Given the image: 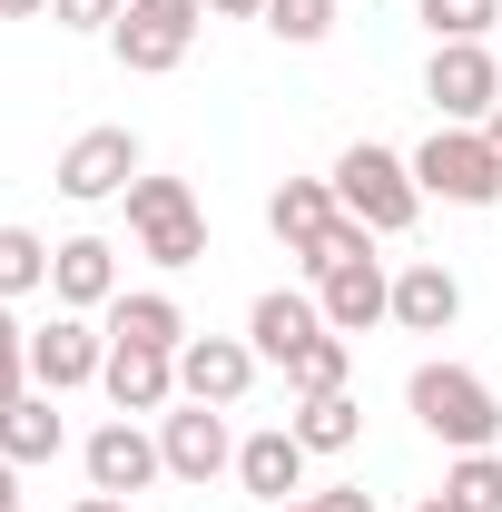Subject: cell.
<instances>
[{
  "label": "cell",
  "instance_id": "cell-27",
  "mask_svg": "<svg viewBox=\"0 0 502 512\" xmlns=\"http://www.w3.org/2000/svg\"><path fill=\"white\" fill-rule=\"evenodd\" d=\"M365 256H375V227H365V217H335V227H325V247L306 256V276H335V266H365Z\"/></svg>",
  "mask_w": 502,
  "mask_h": 512
},
{
  "label": "cell",
  "instance_id": "cell-5",
  "mask_svg": "<svg viewBox=\"0 0 502 512\" xmlns=\"http://www.w3.org/2000/svg\"><path fill=\"white\" fill-rule=\"evenodd\" d=\"M424 99L443 109V128H483V119L502 109V60L483 50V40H434Z\"/></svg>",
  "mask_w": 502,
  "mask_h": 512
},
{
  "label": "cell",
  "instance_id": "cell-36",
  "mask_svg": "<svg viewBox=\"0 0 502 512\" xmlns=\"http://www.w3.org/2000/svg\"><path fill=\"white\" fill-rule=\"evenodd\" d=\"M414 512H463V503H453V493H434V503H414Z\"/></svg>",
  "mask_w": 502,
  "mask_h": 512
},
{
  "label": "cell",
  "instance_id": "cell-25",
  "mask_svg": "<svg viewBox=\"0 0 502 512\" xmlns=\"http://www.w3.org/2000/svg\"><path fill=\"white\" fill-rule=\"evenodd\" d=\"M443 493H453L463 512H502V463L493 453H463V463L443 473Z\"/></svg>",
  "mask_w": 502,
  "mask_h": 512
},
{
  "label": "cell",
  "instance_id": "cell-6",
  "mask_svg": "<svg viewBox=\"0 0 502 512\" xmlns=\"http://www.w3.org/2000/svg\"><path fill=\"white\" fill-rule=\"evenodd\" d=\"M197 20H207V0H128L119 10V69H138V79H158V69H178L188 60V40H197Z\"/></svg>",
  "mask_w": 502,
  "mask_h": 512
},
{
  "label": "cell",
  "instance_id": "cell-16",
  "mask_svg": "<svg viewBox=\"0 0 502 512\" xmlns=\"http://www.w3.org/2000/svg\"><path fill=\"white\" fill-rule=\"evenodd\" d=\"M237 483H247L256 503H286V493H306V444H296V424H266L237 444Z\"/></svg>",
  "mask_w": 502,
  "mask_h": 512
},
{
  "label": "cell",
  "instance_id": "cell-26",
  "mask_svg": "<svg viewBox=\"0 0 502 512\" xmlns=\"http://www.w3.org/2000/svg\"><path fill=\"white\" fill-rule=\"evenodd\" d=\"M493 20H502V0H424V30L434 40H483Z\"/></svg>",
  "mask_w": 502,
  "mask_h": 512
},
{
  "label": "cell",
  "instance_id": "cell-31",
  "mask_svg": "<svg viewBox=\"0 0 502 512\" xmlns=\"http://www.w3.org/2000/svg\"><path fill=\"white\" fill-rule=\"evenodd\" d=\"M207 10H227V20H247V10H256V20H266V0H207Z\"/></svg>",
  "mask_w": 502,
  "mask_h": 512
},
{
  "label": "cell",
  "instance_id": "cell-22",
  "mask_svg": "<svg viewBox=\"0 0 502 512\" xmlns=\"http://www.w3.org/2000/svg\"><path fill=\"white\" fill-rule=\"evenodd\" d=\"M345 365H355V335H335V325H325L306 355L286 365V384H296V394H345Z\"/></svg>",
  "mask_w": 502,
  "mask_h": 512
},
{
  "label": "cell",
  "instance_id": "cell-23",
  "mask_svg": "<svg viewBox=\"0 0 502 512\" xmlns=\"http://www.w3.org/2000/svg\"><path fill=\"white\" fill-rule=\"evenodd\" d=\"M30 286H50V247H40L30 227H0V306L30 296Z\"/></svg>",
  "mask_w": 502,
  "mask_h": 512
},
{
  "label": "cell",
  "instance_id": "cell-28",
  "mask_svg": "<svg viewBox=\"0 0 502 512\" xmlns=\"http://www.w3.org/2000/svg\"><path fill=\"white\" fill-rule=\"evenodd\" d=\"M30 394V335L10 325V306H0V404H20Z\"/></svg>",
  "mask_w": 502,
  "mask_h": 512
},
{
  "label": "cell",
  "instance_id": "cell-12",
  "mask_svg": "<svg viewBox=\"0 0 502 512\" xmlns=\"http://www.w3.org/2000/svg\"><path fill=\"white\" fill-rule=\"evenodd\" d=\"M99 384H109L119 414H168V394H178V355H168V345H109Z\"/></svg>",
  "mask_w": 502,
  "mask_h": 512
},
{
  "label": "cell",
  "instance_id": "cell-35",
  "mask_svg": "<svg viewBox=\"0 0 502 512\" xmlns=\"http://www.w3.org/2000/svg\"><path fill=\"white\" fill-rule=\"evenodd\" d=\"M483 138H493V158H502V109H493V119H483Z\"/></svg>",
  "mask_w": 502,
  "mask_h": 512
},
{
  "label": "cell",
  "instance_id": "cell-15",
  "mask_svg": "<svg viewBox=\"0 0 502 512\" xmlns=\"http://www.w3.org/2000/svg\"><path fill=\"white\" fill-rule=\"evenodd\" d=\"M315 286H325L315 306H325V325H335V335H365V325L394 316V276H384V256H365V266H335V276H315Z\"/></svg>",
  "mask_w": 502,
  "mask_h": 512
},
{
  "label": "cell",
  "instance_id": "cell-19",
  "mask_svg": "<svg viewBox=\"0 0 502 512\" xmlns=\"http://www.w3.org/2000/svg\"><path fill=\"white\" fill-rule=\"evenodd\" d=\"M109 345H168V355H178V345H188L178 296H158V286H148V296H109Z\"/></svg>",
  "mask_w": 502,
  "mask_h": 512
},
{
  "label": "cell",
  "instance_id": "cell-37",
  "mask_svg": "<svg viewBox=\"0 0 502 512\" xmlns=\"http://www.w3.org/2000/svg\"><path fill=\"white\" fill-rule=\"evenodd\" d=\"M296 512H306V503H296Z\"/></svg>",
  "mask_w": 502,
  "mask_h": 512
},
{
  "label": "cell",
  "instance_id": "cell-33",
  "mask_svg": "<svg viewBox=\"0 0 502 512\" xmlns=\"http://www.w3.org/2000/svg\"><path fill=\"white\" fill-rule=\"evenodd\" d=\"M0 512H20V493H10V453H0Z\"/></svg>",
  "mask_w": 502,
  "mask_h": 512
},
{
  "label": "cell",
  "instance_id": "cell-13",
  "mask_svg": "<svg viewBox=\"0 0 502 512\" xmlns=\"http://www.w3.org/2000/svg\"><path fill=\"white\" fill-rule=\"evenodd\" d=\"M315 335H325V306H315V296H286V286H266V296L247 306V345L266 355V365H296Z\"/></svg>",
  "mask_w": 502,
  "mask_h": 512
},
{
  "label": "cell",
  "instance_id": "cell-8",
  "mask_svg": "<svg viewBox=\"0 0 502 512\" xmlns=\"http://www.w3.org/2000/svg\"><path fill=\"white\" fill-rule=\"evenodd\" d=\"M99 365H109V335H99L89 316H50L40 335H30V384H40V394L99 384Z\"/></svg>",
  "mask_w": 502,
  "mask_h": 512
},
{
  "label": "cell",
  "instance_id": "cell-21",
  "mask_svg": "<svg viewBox=\"0 0 502 512\" xmlns=\"http://www.w3.org/2000/svg\"><path fill=\"white\" fill-rule=\"evenodd\" d=\"M355 434H365V404H355V394H306V404H296V444L306 453H345Z\"/></svg>",
  "mask_w": 502,
  "mask_h": 512
},
{
  "label": "cell",
  "instance_id": "cell-9",
  "mask_svg": "<svg viewBox=\"0 0 502 512\" xmlns=\"http://www.w3.org/2000/svg\"><path fill=\"white\" fill-rule=\"evenodd\" d=\"M128 178H138V138H128V128H89V138H69L60 197L99 207V197H128Z\"/></svg>",
  "mask_w": 502,
  "mask_h": 512
},
{
  "label": "cell",
  "instance_id": "cell-10",
  "mask_svg": "<svg viewBox=\"0 0 502 512\" xmlns=\"http://www.w3.org/2000/svg\"><path fill=\"white\" fill-rule=\"evenodd\" d=\"M158 453H168V473L178 483H217L237 444H227V414L217 404H188V414H158Z\"/></svg>",
  "mask_w": 502,
  "mask_h": 512
},
{
  "label": "cell",
  "instance_id": "cell-1",
  "mask_svg": "<svg viewBox=\"0 0 502 512\" xmlns=\"http://www.w3.org/2000/svg\"><path fill=\"white\" fill-rule=\"evenodd\" d=\"M414 414H424V434L434 444H453V453H493V434H502V394L473 365H414Z\"/></svg>",
  "mask_w": 502,
  "mask_h": 512
},
{
  "label": "cell",
  "instance_id": "cell-34",
  "mask_svg": "<svg viewBox=\"0 0 502 512\" xmlns=\"http://www.w3.org/2000/svg\"><path fill=\"white\" fill-rule=\"evenodd\" d=\"M79 512H128V503H119V493H89V503H79Z\"/></svg>",
  "mask_w": 502,
  "mask_h": 512
},
{
  "label": "cell",
  "instance_id": "cell-24",
  "mask_svg": "<svg viewBox=\"0 0 502 512\" xmlns=\"http://www.w3.org/2000/svg\"><path fill=\"white\" fill-rule=\"evenodd\" d=\"M266 30H276L286 50H315V40L335 30V0H266Z\"/></svg>",
  "mask_w": 502,
  "mask_h": 512
},
{
  "label": "cell",
  "instance_id": "cell-20",
  "mask_svg": "<svg viewBox=\"0 0 502 512\" xmlns=\"http://www.w3.org/2000/svg\"><path fill=\"white\" fill-rule=\"evenodd\" d=\"M0 453H10V463H50V453H60V414H50V394L0 404Z\"/></svg>",
  "mask_w": 502,
  "mask_h": 512
},
{
  "label": "cell",
  "instance_id": "cell-7",
  "mask_svg": "<svg viewBox=\"0 0 502 512\" xmlns=\"http://www.w3.org/2000/svg\"><path fill=\"white\" fill-rule=\"evenodd\" d=\"M256 365H266V355H256L247 335H188V345H178V394L227 414V404L256 384Z\"/></svg>",
  "mask_w": 502,
  "mask_h": 512
},
{
  "label": "cell",
  "instance_id": "cell-3",
  "mask_svg": "<svg viewBox=\"0 0 502 512\" xmlns=\"http://www.w3.org/2000/svg\"><path fill=\"white\" fill-rule=\"evenodd\" d=\"M414 188L443 197V207H493L502 197V158L483 128H434L424 138V158H414Z\"/></svg>",
  "mask_w": 502,
  "mask_h": 512
},
{
  "label": "cell",
  "instance_id": "cell-30",
  "mask_svg": "<svg viewBox=\"0 0 502 512\" xmlns=\"http://www.w3.org/2000/svg\"><path fill=\"white\" fill-rule=\"evenodd\" d=\"M306 512H375V493H365V483H335V493H315Z\"/></svg>",
  "mask_w": 502,
  "mask_h": 512
},
{
  "label": "cell",
  "instance_id": "cell-11",
  "mask_svg": "<svg viewBox=\"0 0 502 512\" xmlns=\"http://www.w3.org/2000/svg\"><path fill=\"white\" fill-rule=\"evenodd\" d=\"M158 473H168V453H158V434H138V424H99V434H89V493H148V483H158Z\"/></svg>",
  "mask_w": 502,
  "mask_h": 512
},
{
  "label": "cell",
  "instance_id": "cell-2",
  "mask_svg": "<svg viewBox=\"0 0 502 512\" xmlns=\"http://www.w3.org/2000/svg\"><path fill=\"white\" fill-rule=\"evenodd\" d=\"M335 207H345V217H365L375 237H404V227H414V207H424L414 158H394V148H375V138H355V148L335 158Z\"/></svg>",
  "mask_w": 502,
  "mask_h": 512
},
{
  "label": "cell",
  "instance_id": "cell-29",
  "mask_svg": "<svg viewBox=\"0 0 502 512\" xmlns=\"http://www.w3.org/2000/svg\"><path fill=\"white\" fill-rule=\"evenodd\" d=\"M119 10H128V0H50L60 30H119Z\"/></svg>",
  "mask_w": 502,
  "mask_h": 512
},
{
  "label": "cell",
  "instance_id": "cell-4",
  "mask_svg": "<svg viewBox=\"0 0 502 512\" xmlns=\"http://www.w3.org/2000/svg\"><path fill=\"white\" fill-rule=\"evenodd\" d=\"M128 227L158 266H197L207 256V217H197L188 178H128Z\"/></svg>",
  "mask_w": 502,
  "mask_h": 512
},
{
  "label": "cell",
  "instance_id": "cell-17",
  "mask_svg": "<svg viewBox=\"0 0 502 512\" xmlns=\"http://www.w3.org/2000/svg\"><path fill=\"white\" fill-rule=\"evenodd\" d=\"M453 316H463V286H453V266H443V256H414V266L394 276V325H404V335H443Z\"/></svg>",
  "mask_w": 502,
  "mask_h": 512
},
{
  "label": "cell",
  "instance_id": "cell-32",
  "mask_svg": "<svg viewBox=\"0 0 502 512\" xmlns=\"http://www.w3.org/2000/svg\"><path fill=\"white\" fill-rule=\"evenodd\" d=\"M30 10H50V0H0V20H30Z\"/></svg>",
  "mask_w": 502,
  "mask_h": 512
},
{
  "label": "cell",
  "instance_id": "cell-14",
  "mask_svg": "<svg viewBox=\"0 0 502 512\" xmlns=\"http://www.w3.org/2000/svg\"><path fill=\"white\" fill-rule=\"evenodd\" d=\"M50 296H60L69 316L109 306V296H119V247H109V237H69V247H50Z\"/></svg>",
  "mask_w": 502,
  "mask_h": 512
},
{
  "label": "cell",
  "instance_id": "cell-18",
  "mask_svg": "<svg viewBox=\"0 0 502 512\" xmlns=\"http://www.w3.org/2000/svg\"><path fill=\"white\" fill-rule=\"evenodd\" d=\"M335 217H345V207H335V178H286V188L266 197V227L286 237V256H315Z\"/></svg>",
  "mask_w": 502,
  "mask_h": 512
}]
</instances>
